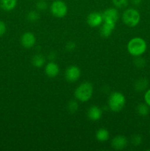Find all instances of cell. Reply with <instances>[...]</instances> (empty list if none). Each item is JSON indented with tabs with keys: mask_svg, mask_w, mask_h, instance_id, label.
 Wrapping results in <instances>:
<instances>
[{
	"mask_svg": "<svg viewBox=\"0 0 150 151\" xmlns=\"http://www.w3.org/2000/svg\"><path fill=\"white\" fill-rule=\"evenodd\" d=\"M147 44L145 40L140 37H135L129 41L127 50L129 54L132 56L138 57L142 55L146 51Z\"/></svg>",
	"mask_w": 150,
	"mask_h": 151,
	"instance_id": "obj_1",
	"label": "cell"
},
{
	"mask_svg": "<svg viewBox=\"0 0 150 151\" xmlns=\"http://www.w3.org/2000/svg\"><path fill=\"white\" fill-rule=\"evenodd\" d=\"M126 103L124 95L119 91H115L110 94L108 100V106L113 112H119L124 109Z\"/></svg>",
	"mask_w": 150,
	"mask_h": 151,
	"instance_id": "obj_2",
	"label": "cell"
},
{
	"mask_svg": "<svg viewBox=\"0 0 150 151\" xmlns=\"http://www.w3.org/2000/svg\"><path fill=\"white\" fill-rule=\"evenodd\" d=\"M92 84L85 82L79 85L74 91V95L78 100L81 102H87L91 98L93 95Z\"/></svg>",
	"mask_w": 150,
	"mask_h": 151,
	"instance_id": "obj_3",
	"label": "cell"
},
{
	"mask_svg": "<svg viewBox=\"0 0 150 151\" xmlns=\"http://www.w3.org/2000/svg\"><path fill=\"white\" fill-rule=\"evenodd\" d=\"M123 22L129 27H136L141 20V15L139 12L134 8H129L125 10L123 13Z\"/></svg>",
	"mask_w": 150,
	"mask_h": 151,
	"instance_id": "obj_4",
	"label": "cell"
},
{
	"mask_svg": "<svg viewBox=\"0 0 150 151\" xmlns=\"http://www.w3.org/2000/svg\"><path fill=\"white\" fill-rule=\"evenodd\" d=\"M50 10L54 17L60 19L65 17L67 14L68 7L66 3L62 0H55L51 3Z\"/></svg>",
	"mask_w": 150,
	"mask_h": 151,
	"instance_id": "obj_5",
	"label": "cell"
},
{
	"mask_svg": "<svg viewBox=\"0 0 150 151\" xmlns=\"http://www.w3.org/2000/svg\"><path fill=\"white\" fill-rule=\"evenodd\" d=\"M81 76V71L76 66H71L66 71V79L71 83H74Z\"/></svg>",
	"mask_w": 150,
	"mask_h": 151,
	"instance_id": "obj_6",
	"label": "cell"
},
{
	"mask_svg": "<svg viewBox=\"0 0 150 151\" xmlns=\"http://www.w3.org/2000/svg\"><path fill=\"white\" fill-rule=\"evenodd\" d=\"M103 21L116 24L119 19V12L116 8H108L102 13Z\"/></svg>",
	"mask_w": 150,
	"mask_h": 151,
	"instance_id": "obj_7",
	"label": "cell"
},
{
	"mask_svg": "<svg viewBox=\"0 0 150 151\" xmlns=\"http://www.w3.org/2000/svg\"><path fill=\"white\" fill-rule=\"evenodd\" d=\"M103 22L102 14L98 12H94L90 13L87 18V23L91 27H96L99 26Z\"/></svg>",
	"mask_w": 150,
	"mask_h": 151,
	"instance_id": "obj_8",
	"label": "cell"
},
{
	"mask_svg": "<svg viewBox=\"0 0 150 151\" xmlns=\"http://www.w3.org/2000/svg\"><path fill=\"white\" fill-rule=\"evenodd\" d=\"M36 41V38L34 34L30 32H26L21 37V44L25 48H31L33 47Z\"/></svg>",
	"mask_w": 150,
	"mask_h": 151,
	"instance_id": "obj_9",
	"label": "cell"
},
{
	"mask_svg": "<svg viewBox=\"0 0 150 151\" xmlns=\"http://www.w3.org/2000/svg\"><path fill=\"white\" fill-rule=\"evenodd\" d=\"M127 145V139L124 136H117L112 141V147L115 150H123Z\"/></svg>",
	"mask_w": 150,
	"mask_h": 151,
	"instance_id": "obj_10",
	"label": "cell"
},
{
	"mask_svg": "<svg viewBox=\"0 0 150 151\" xmlns=\"http://www.w3.org/2000/svg\"><path fill=\"white\" fill-rule=\"evenodd\" d=\"M60 72L58 65L54 62H49L46 64L45 68V73L49 78H54L57 76Z\"/></svg>",
	"mask_w": 150,
	"mask_h": 151,
	"instance_id": "obj_11",
	"label": "cell"
},
{
	"mask_svg": "<svg viewBox=\"0 0 150 151\" xmlns=\"http://www.w3.org/2000/svg\"><path fill=\"white\" fill-rule=\"evenodd\" d=\"M101 116H102V111L98 106H93L88 109V116L91 120H99L101 117Z\"/></svg>",
	"mask_w": 150,
	"mask_h": 151,
	"instance_id": "obj_12",
	"label": "cell"
},
{
	"mask_svg": "<svg viewBox=\"0 0 150 151\" xmlns=\"http://www.w3.org/2000/svg\"><path fill=\"white\" fill-rule=\"evenodd\" d=\"M115 27H116V24L104 22V24L100 29V34L104 38H108L111 35L112 32L114 30Z\"/></svg>",
	"mask_w": 150,
	"mask_h": 151,
	"instance_id": "obj_13",
	"label": "cell"
},
{
	"mask_svg": "<svg viewBox=\"0 0 150 151\" xmlns=\"http://www.w3.org/2000/svg\"><path fill=\"white\" fill-rule=\"evenodd\" d=\"M0 5L4 11H11L17 5V0H0Z\"/></svg>",
	"mask_w": 150,
	"mask_h": 151,
	"instance_id": "obj_14",
	"label": "cell"
},
{
	"mask_svg": "<svg viewBox=\"0 0 150 151\" xmlns=\"http://www.w3.org/2000/svg\"><path fill=\"white\" fill-rule=\"evenodd\" d=\"M46 58H44V55L41 54H37L34 55L32 58V63L33 66L35 67H42L44 64H45Z\"/></svg>",
	"mask_w": 150,
	"mask_h": 151,
	"instance_id": "obj_15",
	"label": "cell"
},
{
	"mask_svg": "<svg viewBox=\"0 0 150 151\" xmlns=\"http://www.w3.org/2000/svg\"><path fill=\"white\" fill-rule=\"evenodd\" d=\"M96 139L99 142H106L108 140L109 137H110V134H109L108 131H107L104 128H101V129L98 130L96 134Z\"/></svg>",
	"mask_w": 150,
	"mask_h": 151,
	"instance_id": "obj_16",
	"label": "cell"
},
{
	"mask_svg": "<svg viewBox=\"0 0 150 151\" xmlns=\"http://www.w3.org/2000/svg\"><path fill=\"white\" fill-rule=\"evenodd\" d=\"M149 85L148 80L146 78H140L135 82V88L138 91H143L147 88Z\"/></svg>",
	"mask_w": 150,
	"mask_h": 151,
	"instance_id": "obj_17",
	"label": "cell"
},
{
	"mask_svg": "<svg viewBox=\"0 0 150 151\" xmlns=\"http://www.w3.org/2000/svg\"><path fill=\"white\" fill-rule=\"evenodd\" d=\"M137 112L142 116H146L149 113V106L146 103H140L137 106Z\"/></svg>",
	"mask_w": 150,
	"mask_h": 151,
	"instance_id": "obj_18",
	"label": "cell"
},
{
	"mask_svg": "<svg viewBox=\"0 0 150 151\" xmlns=\"http://www.w3.org/2000/svg\"><path fill=\"white\" fill-rule=\"evenodd\" d=\"M26 19L30 22H35L40 19V16L36 11H29L26 15Z\"/></svg>",
	"mask_w": 150,
	"mask_h": 151,
	"instance_id": "obj_19",
	"label": "cell"
},
{
	"mask_svg": "<svg viewBox=\"0 0 150 151\" xmlns=\"http://www.w3.org/2000/svg\"><path fill=\"white\" fill-rule=\"evenodd\" d=\"M113 3L118 8H124L128 5V0H113Z\"/></svg>",
	"mask_w": 150,
	"mask_h": 151,
	"instance_id": "obj_20",
	"label": "cell"
},
{
	"mask_svg": "<svg viewBox=\"0 0 150 151\" xmlns=\"http://www.w3.org/2000/svg\"><path fill=\"white\" fill-rule=\"evenodd\" d=\"M68 109L71 113H75L78 109V103L75 100H71L68 104Z\"/></svg>",
	"mask_w": 150,
	"mask_h": 151,
	"instance_id": "obj_21",
	"label": "cell"
},
{
	"mask_svg": "<svg viewBox=\"0 0 150 151\" xmlns=\"http://www.w3.org/2000/svg\"><path fill=\"white\" fill-rule=\"evenodd\" d=\"M134 63H135V65L137 67L141 69V68L145 66L146 60L144 58H140V56H138V58H135V60H134Z\"/></svg>",
	"mask_w": 150,
	"mask_h": 151,
	"instance_id": "obj_22",
	"label": "cell"
},
{
	"mask_svg": "<svg viewBox=\"0 0 150 151\" xmlns=\"http://www.w3.org/2000/svg\"><path fill=\"white\" fill-rule=\"evenodd\" d=\"M36 7L38 10H45L47 8V3L46 1H44V0H39V1L37 2Z\"/></svg>",
	"mask_w": 150,
	"mask_h": 151,
	"instance_id": "obj_23",
	"label": "cell"
},
{
	"mask_svg": "<svg viewBox=\"0 0 150 151\" xmlns=\"http://www.w3.org/2000/svg\"><path fill=\"white\" fill-rule=\"evenodd\" d=\"M132 142L134 145L135 146L139 145L141 144V142H142V138H141V137H140V136L138 135L135 136V137L132 138Z\"/></svg>",
	"mask_w": 150,
	"mask_h": 151,
	"instance_id": "obj_24",
	"label": "cell"
},
{
	"mask_svg": "<svg viewBox=\"0 0 150 151\" xmlns=\"http://www.w3.org/2000/svg\"><path fill=\"white\" fill-rule=\"evenodd\" d=\"M6 30H7V27L5 23L2 21H0V37L5 34Z\"/></svg>",
	"mask_w": 150,
	"mask_h": 151,
	"instance_id": "obj_25",
	"label": "cell"
},
{
	"mask_svg": "<svg viewBox=\"0 0 150 151\" xmlns=\"http://www.w3.org/2000/svg\"><path fill=\"white\" fill-rule=\"evenodd\" d=\"M144 100H145V103L150 107V88L146 91L144 94Z\"/></svg>",
	"mask_w": 150,
	"mask_h": 151,
	"instance_id": "obj_26",
	"label": "cell"
},
{
	"mask_svg": "<svg viewBox=\"0 0 150 151\" xmlns=\"http://www.w3.org/2000/svg\"><path fill=\"white\" fill-rule=\"evenodd\" d=\"M75 47H76V44H75V43L71 42V41H70V42L66 44V50H69V51H72V50H74Z\"/></svg>",
	"mask_w": 150,
	"mask_h": 151,
	"instance_id": "obj_27",
	"label": "cell"
},
{
	"mask_svg": "<svg viewBox=\"0 0 150 151\" xmlns=\"http://www.w3.org/2000/svg\"><path fill=\"white\" fill-rule=\"evenodd\" d=\"M132 2L135 5H139L142 2V0H132Z\"/></svg>",
	"mask_w": 150,
	"mask_h": 151,
	"instance_id": "obj_28",
	"label": "cell"
},
{
	"mask_svg": "<svg viewBox=\"0 0 150 151\" xmlns=\"http://www.w3.org/2000/svg\"><path fill=\"white\" fill-rule=\"evenodd\" d=\"M149 132H150V131H149Z\"/></svg>",
	"mask_w": 150,
	"mask_h": 151,
	"instance_id": "obj_29",
	"label": "cell"
}]
</instances>
